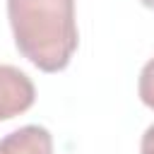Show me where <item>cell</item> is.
<instances>
[{"instance_id": "cell-1", "label": "cell", "mask_w": 154, "mask_h": 154, "mask_svg": "<svg viewBox=\"0 0 154 154\" xmlns=\"http://www.w3.org/2000/svg\"><path fill=\"white\" fill-rule=\"evenodd\" d=\"M17 51L41 72H60L72 60L79 34L75 0H7Z\"/></svg>"}, {"instance_id": "cell-2", "label": "cell", "mask_w": 154, "mask_h": 154, "mask_svg": "<svg viewBox=\"0 0 154 154\" xmlns=\"http://www.w3.org/2000/svg\"><path fill=\"white\" fill-rule=\"evenodd\" d=\"M36 87L31 77L14 67V65H0V120H10L34 106Z\"/></svg>"}, {"instance_id": "cell-3", "label": "cell", "mask_w": 154, "mask_h": 154, "mask_svg": "<svg viewBox=\"0 0 154 154\" xmlns=\"http://www.w3.org/2000/svg\"><path fill=\"white\" fill-rule=\"evenodd\" d=\"M0 154H53V137L43 125H22L0 137Z\"/></svg>"}, {"instance_id": "cell-4", "label": "cell", "mask_w": 154, "mask_h": 154, "mask_svg": "<svg viewBox=\"0 0 154 154\" xmlns=\"http://www.w3.org/2000/svg\"><path fill=\"white\" fill-rule=\"evenodd\" d=\"M137 94H140V101L154 111V58L147 60L144 67H142V72H140V79H137Z\"/></svg>"}, {"instance_id": "cell-5", "label": "cell", "mask_w": 154, "mask_h": 154, "mask_svg": "<svg viewBox=\"0 0 154 154\" xmlns=\"http://www.w3.org/2000/svg\"><path fill=\"white\" fill-rule=\"evenodd\" d=\"M140 154H154V125H149L140 142Z\"/></svg>"}, {"instance_id": "cell-6", "label": "cell", "mask_w": 154, "mask_h": 154, "mask_svg": "<svg viewBox=\"0 0 154 154\" xmlns=\"http://www.w3.org/2000/svg\"><path fill=\"white\" fill-rule=\"evenodd\" d=\"M144 7H149V10H154V0H140Z\"/></svg>"}]
</instances>
